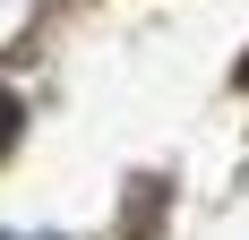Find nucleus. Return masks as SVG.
<instances>
[{"label":"nucleus","mask_w":249,"mask_h":240,"mask_svg":"<svg viewBox=\"0 0 249 240\" xmlns=\"http://www.w3.org/2000/svg\"><path fill=\"white\" fill-rule=\"evenodd\" d=\"M18 120H26V112H18V95H9V86H0V146L18 137Z\"/></svg>","instance_id":"1"},{"label":"nucleus","mask_w":249,"mask_h":240,"mask_svg":"<svg viewBox=\"0 0 249 240\" xmlns=\"http://www.w3.org/2000/svg\"><path fill=\"white\" fill-rule=\"evenodd\" d=\"M0 240H60V232H0Z\"/></svg>","instance_id":"2"}]
</instances>
